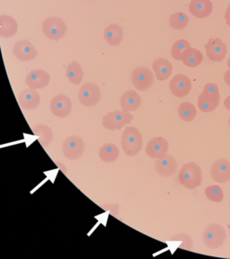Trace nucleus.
Wrapping results in <instances>:
<instances>
[{
  "mask_svg": "<svg viewBox=\"0 0 230 259\" xmlns=\"http://www.w3.org/2000/svg\"><path fill=\"white\" fill-rule=\"evenodd\" d=\"M143 138L136 127L128 126L121 136V147L124 153L129 157H135L142 150Z\"/></svg>",
  "mask_w": 230,
  "mask_h": 259,
  "instance_id": "nucleus-1",
  "label": "nucleus"
},
{
  "mask_svg": "<svg viewBox=\"0 0 230 259\" xmlns=\"http://www.w3.org/2000/svg\"><path fill=\"white\" fill-rule=\"evenodd\" d=\"M179 179L186 188L193 190L202 184V169L195 162L186 163L180 170Z\"/></svg>",
  "mask_w": 230,
  "mask_h": 259,
  "instance_id": "nucleus-2",
  "label": "nucleus"
},
{
  "mask_svg": "<svg viewBox=\"0 0 230 259\" xmlns=\"http://www.w3.org/2000/svg\"><path fill=\"white\" fill-rule=\"evenodd\" d=\"M133 120V115L129 112L119 111L110 112L103 117L102 125L109 131H120L126 124H129Z\"/></svg>",
  "mask_w": 230,
  "mask_h": 259,
  "instance_id": "nucleus-3",
  "label": "nucleus"
},
{
  "mask_svg": "<svg viewBox=\"0 0 230 259\" xmlns=\"http://www.w3.org/2000/svg\"><path fill=\"white\" fill-rule=\"evenodd\" d=\"M226 239V232L220 224L213 223L207 227L203 233L202 239L207 247L210 249H216L221 247Z\"/></svg>",
  "mask_w": 230,
  "mask_h": 259,
  "instance_id": "nucleus-4",
  "label": "nucleus"
},
{
  "mask_svg": "<svg viewBox=\"0 0 230 259\" xmlns=\"http://www.w3.org/2000/svg\"><path fill=\"white\" fill-rule=\"evenodd\" d=\"M130 80L134 88L139 91H147L153 85L155 76L151 69L147 67H139L133 69L130 75Z\"/></svg>",
  "mask_w": 230,
  "mask_h": 259,
  "instance_id": "nucleus-5",
  "label": "nucleus"
},
{
  "mask_svg": "<svg viewBox=\"0 0 230 259\" xmlns=\"http://www.w3.org/2000/svg\"><path fill=\"white\" fill-rule=\"evenodd\" d=\"M42 32L45 36L51 40H58L65 36L67 32V24L60 17H48L46 18L42 25Z\"/></svg>",
  "mask_w": 230,
  "mask_h": 259,
  "instance_id": "nucleus-6",
  "label": "nucleus"
},
{
  "mask_svg": "<svg viewBox=\"0 0 230 259\" xmlns=\"http://www.w3.org/2000/svg\"><path fill=\"white\" fill-rule=\"evenodd\" d=\"M85 144L83 139L78 136L67 138L62 145V152L69 160H77L85 152Z\"/></svg>",
  "mask_w": 230,
  "mask_h": 259,
  "instance_id": "nucleus-7",
  "label": "nucleus"
},
{
  "mask_svg": "<svg viewBox=\"0 0 230 259\" xmlns=\"http://www.w3.org/2000/svg\"><path fill=\"white\" fill-rule=\"evenodd\" d=\"M102 93L100 88L95 83H85L81 87L78 92V100L85 107H91L97 105L101 100Z\"/></svg>",
  "mask_w": 230,
  "mask_h": 259,
  "instance_id": "nucleus-8",
  "label": "nucleus"
},
{
  "mask_svg": "<svg viewBox=\"0 0 230 259\" xmlns=\"http://www.w3.org/2000/svg\"><path fill=\"white\" fill-rule=\"evenodd\" d=\"M51 112L58 118H65L71 113L72 102L65 95H58L51 101Z\"/></svg>",
  "mask_w": 230,
  "mask_h": 259,
  "instance_id": "nucleus-9",
  "label": "nucleus"
},
{
  "mask_svg": "<svg viewBox=\"0 0 230 259\" xmlns=\"http://www.w3.org/2000/svg\"><path fill=\"white\" fill-rule=\"evenodd\" d=\"M204 47L206 50L207 56L212 61L221 62L227 53L226 44H224L219 38H210Z\"/></svg>",
  "mask_w": 230,
  "mask_h": 259,
  "instance_id": "nucleus-10",
  "label": "nucleus"
},
{
  "mask_svg": "<svg viewBox=\"0 0 230 259\" xmlns=\"http://www.w3.org/2000/svg\"><path fill=\"white\" fill-rule=\"evenodd\" d=\"M13 54L21 61H30L34 60L38 55V51L28 40H18L13 48Z\"/></svg>",
  "mask_w": 230,
  "mask_h": 259,
  "instance_id": "nucleus-11",
  "label": "nucleus"
},
{
  "mask_svg": "<svg viewBox=\"0 0 230 259\" xmlns=\"http://www.w3.org/2000/svg\"><path fill=\"white\" fill-rule=\"evenodd\" d=\"M168 147L169 144L165 138L155 137L148 142L146 147V153L150 158L158 159L166 156Z\"/></svg>",
  "mask_w": 230,
  "mask_h": 259,
  "instance_id": "nucleus-12",
  "label": "nucleus"
},
{
  "mask_svg": "<svg viewBox=\"0 0 230 259\" xmlns=\"http://www.w3.org/2000/svg\"><path fill=\"white\" fill-rule=\"evenodd\" d=\"M170 91L176 97H185L190 93L192 82L190 78L183 74H179L170 81Z\"/></svg>",
  "mask_w": 230,
  "mask_h": 259,
  "instance_id": "nucleus-13",
  "label": "nucleus"
},
{
  "mask_svg": "<svg viewBox=\"0 0 230 259\" xmlns=\"http://www.w3.org/2000/svg\"><path fill=\"white\" fill-rule=\"evenodd\" d=\"M213 180L219 184H225L230 180V161L226 158H219L213 163L210 169Z\"/></svg>",
  "mask_w": 230,
  "mask_h": 259,
  "instance_id": "nucleus-14",
  "label": "nucleus"
},
{
  "mask_svg": "<svg viewBox=\"0 0 230 259\" xmlns=\"http://www.w3.org/2000/svg\"><path fill=\"white\" fill-rule=\"evenodd\" d=\"M51 80V75L43 69H34L27 74L25 77V84L29 89H42L47 87Z\"/></svg>",
  "mask_w": 230,
  "mask_h": 259,
  "instance_id": "nucleus-15",
  "label": "nucleus"
},
{
  "mask_svg": "<svg viewBox=\"0 0 230 259\" xmlns=\"http://www.w3.org/2000/svg\"><path fill=\"white\" fill-rule=\"evenodd\" d=\"M177 161L176 159L171 156L166 154L165 157L161 158H158L155 162V170L159 176L164 177V178H168L173 175L175 174L177 170Z\"/></svg>",
  "mask_w": 230,
  "mask_h": 259,
  "instance_id": "nucleus-16",
  "label": "nucleus"
},
{
  "mask_svg": "<svg viewBox=\"0 0 230 259\" xmlns=\"http://www.w3.org/2000/svg\"><path fill=\"white\" fill-rule=\"evenodd\" d=\"M18 103L22 109L26 111L36 109L40 103V95L34 89H24L18 96Z\"/></svg>",
  "mask_w": 230,
  "mask_h": 259,
  "instance_id": "nucleus-17",
  "label": "nucleus"
},
{
  "mask_svg": "<svg viewBox=\"0 0 230 259\" xmlns=\"http://www.w3.org/2000/svg\"><path fill=\"white\" fill-rule=\"evenodd\" d=\"M189 11L197 18H206L213 11V5L210 0H192Z\"/></svg>",
  "mask_w": 230,
  "mask_h": 259,
  "instance_id": "nucleus-18",
  "label": "nucleus"
},
{
  "mask_svg": "<svg viewBox=\"0 0 230 259\" xmlns=\"http://www.w3.org/2000/svg\"><path fill=\"white\" fill-rule=\"evenodd\" d=\"M121 107L126 112H134L140 108L142 105V97L139 96L136 91L128 90L122 94L120 100Z\"/></svg>",
  "mask_w": 230,
  "mask_h": 259,
  "instance_id": "nucleus-19",
  "label": "nucleus"
},
{
  "mask_svg": "<svg viewBox=\"0 0 230 259\" xmlns=\"http://www.w3.org/2000/svg\"><path fill=\"white\" fill-rule=\"evenodd\" d=\"M152 69L157 79L164 81L166 80L173 72V65L164 58H158L153 61Z\"/></svg>",
  "mask_w": 230,
  "mask_h": 259,
  "instance_id": "nucleus-20",
  "label": "nucleus"
},
{
  "mask_svg": "<svg viewBox=\"0 0 230 259\" xmlns=\"http://www.w3.org/2000/svg\"><path fill=\"white\" fill-rule=\"evenodd\" d=\"M18 24L12 16L8 15L0 16V37L8 39L16 34Z\"/></svg>",
  "mask_w": 230,
  "mask_h": 259,
  "instance_id": "nucleus-21",
  "label": "nucleus"
},
{
  "mask_svg": "<svg viewBox=\"0 0 230 259\" xmlns=\"http://www.w3.org/2000/svg\"><path fill=\"white\" fill-rule=\"evenodd\" d=\"M104 38L112 46H119L123 39V30L118 24H110L104 32Z\"/></svg>",
  "mask_w": 230,
  "mask_h": 259,
  "instance_id": "nucleus-22",
  "label": "nucleus"
},
{
  "mask_svg": "<svg viewBox=\"0 0 230 259\" xmlns=\"http://www.w3.org/2000/svg\"><path fill=\"white\" fill-rule=\"evenodd\" d=\"M32 134L38 139L42 148H48L53 139V132L50 126L46 124H37L32 128Z\"/></svg>",
  "mask_w": 230,
  "mask_h": 259,
  "instance_id": "nucleus-23",
  "label": "nucleus"
},
{
  "mask_svg": "<svg viewBox=\"0 0 230 259\" xmlns=\"http://www.w3.org/2000/svg\"><path fill=\"white\" fill-rule=\"evenodd\" d=\"M203 60L202 53L197 49H186L182 53V61L183 64L189 68H196L201 65Z\"/></svg>",
  "mask_w": 230,
  "mask_h": 259,
  "instance_id": "nucleus-24",
  "label": "nucleus"
},
{
  "mask_svg": "<svg viewBox=\"0 0 230 259\" xmlns=\"http://www.w3.org/2000/svg\"><path fill=\"white\" fill-rule=\"evenodd\" d=\"M99 158L105 163H113L116 161L120 156V150L115 144L107 143L102 146L99 150Z\"/></svg>",
  "mask_w": 230,
  "mask_h": 259,
  "instance_id": "nucleus-25",
  "label": "nucleus"
},
{
  "mask_svg": "<svg viewBox=\"0 0 230 259\" xmlns=\"http://www.w3.org/2000/svg\"><path fill=\"white\" fill-rule=\"evenodd\" d=\"M66 77L70 83L74 85H79L84 77L81 65L77 63V61H72L70 64L68 65L66 69Z\"/></svg>",
  "mask_w": 230,
  "mask_h": 259,
  "instance_id": "nucleus-26",
  "label": "nucleus"
},
{
  "mask_svg": "<svg viewBox=\"0 0 230 259\" xmlns=\"http://www.w3.org/2000/svg\"><path fill=\"white\" fill-rule=\"evenodd\" d=\"M178 115L183 121H194L197 115V110L190 102H183L178 107Z\"/></svg>",
  "mask_w": 230,
  "mask_h": 259,
  "instance_id": "nucleus-27",
  "label": "nucleus"
},
{
  "mask_svg": "<svg viewBox=\"0 0 230 259\" xmlns=\"http://www.w3.org/2000/svg\"><path fill=\"white\" fill-rule=\"evenodd\" d=\"M189 23V17L186 13L176 12L169 17V25L174 30H183Z\"/></svg>",
  "mask_w": 230,
  "mask_h": 259,
  "instance_id": "nucleus-28",
  "label": "nucleus"
},
{
  "mask_svg": "<svg viewBox=\"0 0 230 259\" xmlns=\"http://www.w3.org/2000/svg\"><path fill=\"white\" fill-rule=\"evenodd\" d=\"M203 96L206 98L207 101L218 105L220 100V95L218 91V85L214 83H208L203 89Z\"/></svg>",
  "mask_w": 230,
  "mask_h": 259,
  "instance_id": "nucleus-29",
  "label": "nucleus"
},
{
  "mask_svg": "<svg viewBox=\"0 0 230 259\" xmlns=\"http://www.w3.org/2000/svg\"><path fill=\"white\" fill-rule=\"evenodd\" d=\"M191 44L186 40H178L174 42L172 49L171 54L176 61H182V53L186 49L190 48Z\"/></svg>",
  "mask_w": 230,
  "mask_h": 259,
  "instance_id": "nucleus-30",
  "label": "nucleus"
},
{
  "mask_svg": "<svg viewBox=\"0 0 230 259\" xmlns=\"http://www.w3.org/2000/svg\"><path fill=\"white\" fill-rule=\"evenodd\" d=\"M207 198L211 202H222L224 198V193L221 187L218 186H210L207 187L205 190Z\"/></svg>",
  "mask_w": 230,
  "mask_h": 259,
  "instance_id": "nucleus-31",
  "label": "nucleus"
},
{
  "mask_svg": "<svg viewBox=\"0 0 230 259\" xmlns=\"http://www.w3.org/2000/svg\"><path fill=\"white\" fill-rule=\"evenodd\" d=\"M198 106L200 110L203 113H211L218 107V105L207 101L206 98L202 93L198 97Z\"/></svg>",
  "mask_w": 230,
  "mask_h": 259,
  "instance_id": "nucleus-32",
  "label": "nucleus"
},
{
  "mask_svg": "<svg viewBox=\"0 0 230 259\" xmlns=\"http://www.w3.org/2000/svg\"><path fill=\"white\" fill-rule=\"evenodd\" d=\"M172 239L173 240H176V241H182L179 247L183 248V249H187V250H192V248H193V240L191 239L189 235L180 233V234L174 236Z\"/></svg>",
  "mask_w": 230,
  "mask_h": 259,
  "instance_id": "nucleus-33",
  "label": "nucleus"
},
{
  "mask_svg": "<svg viewBox=\"0 0 230 259\" xmlns=\"http://www.w3.org/2000/svg\"><path fill=\"white\" fill-rule=\"evenodd\" d=\"M101 208H103L104 210H108L110 213L114 217H117L120 206L117 203H106V204H102Z\"/></svg>",
  "mask_w": 230,
  "mask_h": 259,
  "instance_id": "nucleus-34",
  "label": "nucleus"
},
{
  "mask_svg": "<svg viewBox=\"0 0 230 259\" xmlns=\"http://www.w3.org/2000/svg\"><path fill=\"white\" fill-rule=\"evenodd\" d=\"M54 163L56 164V166L61 170V172L63 173V174L68 175V168H67V166L65 165L64 163H62V162L57 161V160H54Z\"/></svg>",
  "mask_w": 230,
  "mask_h": 259,
  "instance_id": "nucleus-35",
  "label": "nucleus"
},
{
  "mask_svg": "<svg viewBox=\"0 0 230 259\" xmlns=\"http://www.w3.org/2000/svg\"><path fill=\"white\" fill-rule=\"evenodd\" d=\"M225 19H226V24L230 27V5L226 8V13H225Z\"/></svg>",
  "mask_w": 230,
  "mask_h": 259,
  "instance_id": "nucleus-36",
  "label": "nucleus"
},
{
  "mask_svg": "<svg viewBox=\"0 0 230 259\" xmlns=\"http://www.w3.org/2000/svg\"><path fill=\"white\" fill-rule=\"evenodd\" d=\"M224 80L226 82V85L230 87V69H227L226 72H225V75H224Z\"/></svg>",
  "mask_w": 230,
  "mask_h": 259,
  "instance_id": "nucleus-37",
  "label": "nucleus"
},
{
  "mask_svg": "<svg viewBox=\"0 0 230 259\" xmlns=\"http://www.w3.org/2000/svg\"><path fill=\"white\" fill-rule=\"evenodd\" d=\"M224 105H225V107H226V109L229 110L230 111V95L225 99Z\"/></svg>",
  "mask_w": 230,
  "mask_h": 259,
  "instance_id": "nucleus-38",
  "label": "nucleus"
},
{
  "mask_svg": "<svg viewBox=\"0 0 230 259\" xmlns=\"http://www.w3.org/2000/svg\"><path fill=\"white\" fill-rule=\"evenodd\" d=\"M227 67H228V69H230V58L228 59V61H227Z\"/></svg>",
  "mask_w": 230,
  "mask_h": 259,
  "instance_id": "nucleus-39",
  "label": "nucleus"
},
{
  "mask_svg": "<svg viewBox=\"0 0 230 259\" xmlns=\"http://www.w3.org/2000/svg\"><path fill=\"white\" fill-rule=\"evenodd\" d=\"M228 230H229V235H230V225H228Z\"/></svg>",
  "mask_w": 230,
  "mask_h": 259,
  "instance_id": "nucleus-40",
  "label": "nucleus"
},
{
  "mask_svg": "<svg viewBox=\"0 0 230 259\" xmlns=\"http://www.w3.org/2000/svg\"><path fill=\"white\" fill-rule=\"evenodd\" d=\"M228 122H229V126H230V117H229V121H228Z\"/></svg>",
  "mask_w": 230,
  "mask_h": 259,
  "instance_id": "nucleus-41",
  "label": "nucleus"
}]
</instances>
